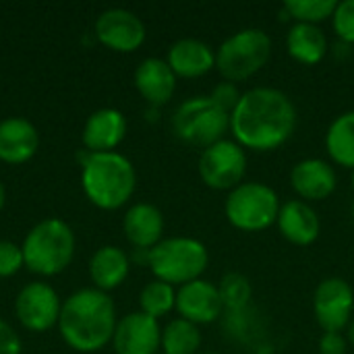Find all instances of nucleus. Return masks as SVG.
Returning a JSON list of instances; mask_svg holds the SVG:
<instances>
[{
  "label": "nucleus",
  "mask_w": 354,
  "mask_h": 354,
  "mask_svg": "<svg viewBox=\"0 0 354 354\" xmlns=\"http://www.w3.org/2000/svg\"><path fill=\"white\" fill-rule=\"evenodd\" d=\"M25 268L37 276H56L75 255V234L62 220H44L25 236L23 243Z\"/></svg>",
  "instance_id": "nucleus-4"
},
{
  "label": "nucleus",
  "mask_w": 354,
  "mask_h": 354,
  "mask_svg": "<svg viewBox=\"0 0 354 354\" xmlns=\"http://www.w3.org/2000/svg\"><path fill=\"white\" fill-rule=\"evenodd\" d=\"M224 212L234 228L261 232L278 220L280 199L276 191L263 183H241L226 197Z\"/></svg>",
  "instance_id": "nucleus-8"
},
{
  "label": "nucleus",
  "mask_w": 354,
  "mask_h": 354,
  "mask_svg": "<svg viewBox=\"0 0 354 354\" xmlns=\"http://www.w3.org/2000/svg\"><path fill=\"white\" fill-rule=\"evenodd\" d=\"M353 214H354V207H353Z\"/></svg>",
  "instance_id": "nucleus-38"
},
{
  "label": "nucleus",
  "mask_w": 354,
  "mask_h": 354,
  "mask_svg": "<svg viewBox=\"0 0 354 354\" xmlns=\"http://www.w3.org/2000/svg\"><path fill=\"white\" fill-rule=\"evenodd\" d=\"M95 35L114 52H135L145 41V25L131 10L108 8L95 21Z\"/></svg>",
  "instance_id": "nucleus-12"
},
{
  "label": "nucleus",
  "mask_w": 354,
  "mask_h": 354,
  "mask_svg": "<svg viewBox=\"0 0 354 354\" xmlns=\"http://www.w3.org/2000/svg\"><path fill=\"white\" fill-rule=\"evenodd\" d=\"M220 297L224 303V309L228 313H239L249 309L251 297H253V288L251 282L243 276V274H226L220 282Z\"/></svg>",
  "instance_id": "nucleus-27"
},
{
  "label": "nucleus",
  "mask_w": 354,
  "mask_h": 354,
  "mask_svg": "<svg viewBox=\"0 0 354 354\" xmlns=\"http://www.w3.org/2000/svg\"><path fill=\"white\" fill-rule=\"evenodd\" d=\"M37 131L25 118H6L0 122V160L6 164H23L37 151Z\"/></svg>",
  "instance_id": "nucleus-20"
},
{
  "label": "nucleus",
  "mask_w": 354,
  "mask_h": 354,
  "mask_svg": "<svg viewBox=\"0 0 354 354\" xmlns=\"http://www.w3.org/2000/svg\"><path fill=\"white\" fill-rule=\"evenodd\" d=\"M21 266H25L23 249L10 241H0V278H8L17 274Z\"/></svg>",
  "instance_id": "nucleus-30"
},
{
  "label": "nucleus",
  "mask_w": 354,
  "mask_h": 354,
  "mask_svg": "<svg viewBox=\"0 0 354 354\" xmlns=\"http://www.w3.org/2000/svg\"><path fill=\"white\" fill-rule=\"evenodd\" d=\"M295 129L297 108L284 91L274 87L245 91L230 114V133L243 149L274 151L292 137Z\"/></svg>",
  "instance_id": "nucleus-1"
},
{
  "label": "nucleus",
  "mask_w": 354,
  "mask_h": 354,
  "mask_svg": "<svg viewBox=\"0 0 354 354\" xmlns=\"http://www.w3.org/2000/svg\"><path fill=\"white\" fill-rule=\"evenodd\" d=\"M199 176L214 191H232L247 172V153L236 141L222 139L199 156Z\"/></svg>",
  "instance_id": "nucleus-9"
},
{
  "label": "nucleus",
  "mask_w": 354,
  "mask_h": 354,
  "mask_svg": "<svg viewBox=\"0 0 354 354\" xmlns=\"http://www.w3.org/2000/svg\"><path fill=\"white\" fill-rule=\"evenodd\" d=\"M241 91H239V87L234 85V83H230V81H224V83H218L216 87H214V91H212V102L220 108V110H224L226 114H232V110L236 108V104H239V100H241Z\"/></svg>",
  "instance_id": "nucleus-31"
},
{
  "label": "nucleus",
  "mask_w": 354,
  "mask_h": 354,
  "mask_svg": "<svg viewBox=\"0 0 354 354\" xmlns=\"http://www.w3.org/2000/svg\"><path fill=\"white\" fill-rule=\"evenodd\" d=\"M230 129V114L220 110L209 95H195L183 102L172 116L174 135L193 147L207 149L224 139Z\"/></svg>",
  "instance_id": "nucleus-7"
},
{
  "label": "nucleus",
  "mask_w": 354,
  "mask_h": 354,
  "mask_svg": "<svg viewBox=\"0 0 354 354\" xmlns=\"http://www.w3.org/2000/svg\"><path fill=\"white\" fill-rule=\"evenodd\" d=\"M290 185L297 195L305 201H322L328 199L338 185L336 170L319 158L301 160L290 170Z\"/></svg>",
  "instance_id": "nucleus-15"
},
{
  "label": "nucleus",
  "mask_w": 354,
  "mask_h": 354,
  "mask_svg": "<svg viewBox=\"0 0 354 354\" xmlns=\"http://www.w3.org/2000/svg\"><path fill=\"white\" fill-rule=\"evenodd\" d=\"M282 236L299 247H307L317 241L322 222L317 212L301 199H292L284 205H280V214L276 220Z\"/></svg>",
  "instance_id": "nucleus-16"
},
{
  "label": "nucleus",
  "mask_w": 354,
  "mask_h": 354,
  "mask_svg": "<svg viewBox=\"0 0 354 354\" xmlns=\"http://www.w3.org/2000/svg\"><path fill=\"white\" fill-rule=\"evenodd\" d=\"M203 354H216V353H203Z\"/></svg>",
  "instance_id": "nucleus-37"
},
{
  "label": "nucleus",
  "mask_w": 354,
  "mask_h": 354,
  "mask_svg": "<svg viewBox=\"0 0 354 354\" xmlns=\"http://www.w3.org/2000/svg\"><path fill=\"white\" fill-rule=\"evenodd\" d=\"M58 328L62 340L71 348L79 353L100 351L114 338V301L97 288L77 290L64 301L58 317Z\"/></svg>",
  "instance_id": "nucleus-2"
},
{
  "label": "nucleus",
  "mask_w": 354,
  "mask_h": 354,
  "mask_svg": "<svg viewBox=\"0 0 354 354\" xmlns=\"http://www.w3.org/2000/svg\"><path fill=\"white\" fill-rule=\"evenodd\" d=\"M127 135V118L114 108H102L93 112L83 129V145L91 153L114 151V147Z\"/></svg>",
  "instance_id": "nucleus-17"
},
{
  "label": "nucleus",
  "mask_w": 354,
  "mask_h": 354,
  "mask_svg": "<svg viewBox=\"0 0 354 354\" xmlns=\"http://www.w3.org/2000/svg\"><path fill=\"white\" fill-rule=\"evenodd\" d=\"M332 25L340 41L353 46L354 44V0L338 2V8L334 10Z\"/></svg>",
  "instance_id": "nucleus-29"
},
{
  "label": "nucleus",
  "mask_w": 354,
  "mask_h": 354,
  "mask_svg": "<svg viewBox=\"0 0 354 354\" xmlns=\"http://www.w3.org/2000/svg\"><path fill=\"white\" fill-rule=\"evenodd\" d=\"M0 354H21V340L15 330L0 319Z\"/></svg>",
  "instance_id": "nucleus-33"
},
{
  "label": "nucleus",
  "mask_w": 354,
  "mask_h": 354,
  "mask_svg": "<svg viewBox=\"0 0 354 354\" xmlns=\"http://www.w3.org/2000/svg\"><path fill=\"white\" fill-rule=\"evenodd\" d=\"M348 342L354 346V322H351V326H348Z\"/></svg>",
  "instance_id": "nucleus-34"
},
{
  "label": "nucleus",
  "mask_w": 354,
  "mask_h": 354,
  "mask_svg": "<svg viewBox=\"0 0 354 354\" xmlns=\"http://www.w3.org/2000/svg\"><path fill=\"white\" fill-rule=\"evenodd\" d=\"M135 85L151 106L170 102L176 89V75L162 58H145L135 71Z\"/></svg>",
  "instance_id": "nucleus-19"
},
{
  "label": "nucleus",
  "mask_w": 354,
  "mask_h": 354,
  "mask_svg": "<svg viewBox=\"0 0 354 354\" xmlns=\"http://www.w3.org/2000/svg\"><path fill=\"white\" fill-rule=\"evenodd\" d=\"M112 342L116 354H156L162 346V328L141 311L131 313L116 324Z\"/></svg>",
  "instance_id": "nucleus-14"
},
{
  "label": "nucleus",
  "mask_w": 354,
  "mask_h": 354,
  "mask_svg": "<svg viewBox=\"0 0 354 354\" xmlns=\"http://www.w3.org/2000/svg\"><path fill=\"white\" fill-rule=\"evenodd\" d=\"M326 149L338 166L354 170V110L344 112L330 124Z\"/></svg>",
  "instance_id": "nucleus-24"
},
{
  "label": "nucleus",
  "mask_w": 354,
  "mask_h": 354,
  "mask_svg": "<svg viewBox=\"0 0 354 354\" xmlns=\"http://www.w3.org/2000/svg\"><path fill=\"white\" fill-rule=\"evenodd\" d=\"M176 311L183 319L195 326L218 322L224 311L220 288L201 278L180 286V290L176 292Z\"/></svg>",
  "instance_id": "nucleus-13"
},
{
  "label": "nucleus",
  "mask_w": 354,
  "mask_h": 354,
  "mask_svg": "<svg viewBox=\"0 0 354 354\" xmlns=\"http://www.w3.org/2000/svg\"><path fill=\"white\" fill-rule=\"evenodd\" d=\"M166 62L176 77L197 79L216 66V52L201 39L185 37L170 46Z\"/></svg>",
  "instance_id": "nucleus-18"
},
{
  "label": "nucleus",
  "mask_w": 354,
  "mask_h": 354,
  "mask_svg": "<svg viewBox=\"0 0 354 354\" xmlns=\"http://www.w3.org/2000/svg\"><path fill=\"white\" fill-rule=\"evenodd\" d=\"M129 257L118 247H102L93 253L89 263V276L97 290L106 292L116 286H120L129 276Z\"/></svg>",
  "instance_id": "nucleus-22"
},
{
  "label": "nucleus",
  "mask_w": 354,
  "mask_h": 354,
  "mask_svg": "<svg viewBox=\"0 0 354 354\" xmlns=\"http://www.w3.org/2000/svg\"><path fill=\"white\" fill-rule=\"evenodd\" d=\"M351 183H353V189H354V170H353V176H351Z\"/></svg>",
  "instance_id": "nucleus-36"
},
{
  "label": "nucleus",
  "mask_w": 354,
  "mask_h": 354,
  "mask_svg": "<svg viewBox=\"0 0 354 354\" xmlns=\"http://www.w3.org/2000/svg\"><path fill=\"white\" fill-rule=\"evenodd\" d=\"M201 346V332L195 324L178 317L162 330L164 354H197Z\"/></svg>",
  "instance_id": "nucleus-25"
},
{
  "label": "nucleus",
  "mask_w": 354,
  "mask_h": 354,
  "mask_svg": "<svg viewBox=\"0 0 354 354\" xmlns=\"http://www.w3.org/2000/svg\"><path fill=\"white\" fill-rule=\"evenodd\" d=\"M354 309L353 286L342 278L324 280L313 295V311L317 324L326 332H340L351 326Z\"/></svg>",
  "instance_id": "nucleus-10"
},
{
  "label": "nucleus",
  "mask_w": 354,
  "mask_h": 354,
  "mask_svg": "<svg viewBox=\"0 0 354 354\" xmlns=\"http://www.w3.org/2000/svg\"><path fill=\"white\" fill-rule=\"evenodd\" d=\"M207 261L209 255L205 245L189 236L164 239L153 249H149L147 255V266L156 280L172 286H185L193 280H199L207 268Z\"/></svg>",
  "instance_id": "nucleus-5"
},
{
  "label": "nucleus",
  "mask_w": 354,
  "mask_h": 354,
  "mask_svg": "<svg viewBox=\"0 0 354 354\" xmlns=\"http://www.w3.org/2000/svg\"><path fill=\"white\" fill-rule=\"evenodd\" d=\"M4 207V187H2V183H0V209Z\"/></svg>",
  "instance_id": "nucleus-35"
},
{
  "label": "nucleus",
  "mask_w": 354,
  "mask_h": 354,
  "mask_svg": "<svg viewBox=\"0 0 354 354\" xmlns=\"http://www.w3.org/2000/svg\"><path fill=\"white\" fill-rule=\"evenodd\" d=\"M60 301L52 286L44 282H31L27 284L17 301H15V313L23 328L31 332H46L54 324H58L60 317Z\"/></svg>",
  "instance_id": "nucleus-11"
},
{
  "label": "nucleus",
  "mask_w": 354,
  "mask_h": 354,
  "mask_svg": "<svg viewBox=\"0 0 354 354\" xmlns=\"http://www.w3.org/2000/svg\"><path fill=\"white\" fill-rule=\"evenodd\" d=\"M282 8L297 23L317 25V23L334 17L338 2L336 0H286Z\"/></svg>",
  "instance_id": "nucleus-28"
},
{
  "label": "nucleus",
  "mask_w": 354,
  "mask_h": 354,
  "mask_svg": "<svg viewBox=\"0 0 354 354\" xmlns=\"http://www.w3.org/2000/svg\"><path fill=\"white\" fill-rule=\"evenodd\" d=\"M81 185L93 205L102 209H118L135 193L137 174L122 153L87 151L83 156Z\"/></svg>",
  "instance_id": "nucleus-3"
},
{
  "label": "nucleus",
  "mask_w": 354,
  "mask_h": 354,
  "mask_svg": "<svg viewBox=\"0 0 354 354\" xmlns=\"http://www.w3.org/2000/svg\"><path fill=\"white\" fill-rule=\"evenodd\" d=\"M272 56V39L263 29L247 27L232 33L216 50V68L230 81L239 83L259 73Z\"/></svg>",
  "instance_id": "nucleus-6"
},
{
  "label": "nucleus",
  "mask_w": 354,
  "mask_h": 354,
  "mask_svg": "<svg viewBox=\"0 0 354 354\" xmlns=\"http://www.w3.org/2000/svg\"><path fill=\"white\" fill-rule=\"evenodd\" d=\"M317 346L319 354H346V338L340 332H326Z\"/></svg>",
  "instance_id": "nucleus-32"
},
{
  "label": "nucleus",
  "mask_w": 354,
  "mask_h": 354,
  "mask_svg": "<svg viewBox=\"0 0 354 354\" xmlns=\"http://www.w3.org/2000/svg\"><path fill=\"white\" fill-rule=\"evenodd\" d=\"M122 228L133 247H137L141 251H149L162 241L164 218L156 205L137 203L124 214Z\"/></svg>",
  "instance_id": "nucleus-21"
},
{
  "label": "nucleus",
  "mask_w": 354,
  "mask_h": 354,
  "mask_svg": "<svg viewBox=\"0 0 354 354\" xmlns=\"http://www.w3.org/2000/svg\"><path fill=\"white\" fill-rule=\"evenodd\" d=\"M139 305H141V313H145L153 319H160L176 307V292H174L172 284L153 280L143 286V290L139 295Z\"/></svg>",
  "instance_id": "nucleus-26"
},
{
  "label": "nucleus",
  "mask_w": 354,
  "mask_h": 354,
  "mask_svg": "<svg viewBox=\"0 0 354 354\" xmlns=\"http://www.w3.org/2000/svg\"><path fill=\"white\" fill-rule=\"evenodd\" d=\"M286 48H288V54L297 62L311 66V64L322 62L324 56L328 54V39H326V33L317 25L295 23L288 29Z\"/></svg>",
  "instance_id": "nucleus-23"
}]
</instances>
